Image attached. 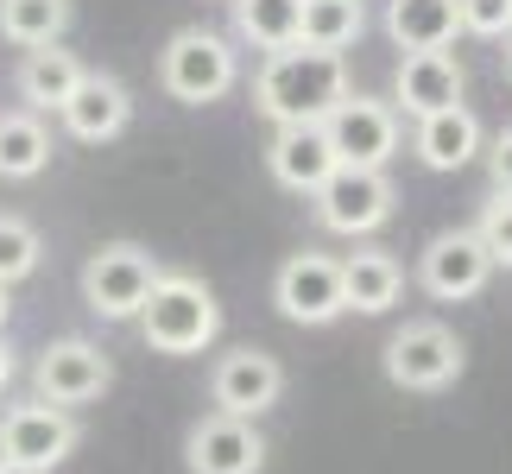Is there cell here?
<instances>
[{"instance_id":"obj_1","label":"cell","mask_w":512,"mask_h":474,"mask_svg":"<svg viewBox=\"0 0 512 474\" xmlns=\"http://www.w3.org/2000/svg\"><path fill=\"white\" fill-rule=\"evenodd\" d=\"M342 95H348V64H342V51H317V45L266 51L260 76H253V108H260L272 127L329 121V108H336Z\"/></svg>"},{"instance_id":"obj_2","label":"cell","mask_w":512,"mask_h":474,"mask_svg":"<svg viewBox=\"0 0 512 474\" xmlns=\"http://www.w3.org/2000/svg\"><path fill=\"white\" fill-rule=\"evenodd\" d=\"M133 323H140L146 348H159V354H203L215 342V329H222V304H215V291L203 279L165 272Z\"/></svg>"},{"instance_id":"obj_3","label":"cell","mask_w":512,"mask_h":474,"mask_svg":"<svg viewBox=\"0 0 512 474\" xmlns=\"http://www.w3.org/2000/svg\"><path fill=\"white\" fill-rule=\"evenodd\" d=\"M159 83L171 102L184 108H203V102H222V95L241 83V57H234V45L222 32L209 26H184L171 38V45L159 51Z\"/></svg>"},{"instance_id":"obj_4","label":"cell","mask_w":512,"mask_h":474,"mask_svg":"<svg viewBox=\"0 0 512 474\" xmlns=\"http://www.w3.org/2000/svg\"><path fill=\"white\" fill-rule=\"evenodd\" d=\"M165 279V266L152 260L146 247L133 241H108L102 253H89L83 260V304L95 316H108V323H133V316L146 310L152 285Z\"/></svg>"},{"instance_id":"obj_5","label":"cell","mask_w":512,"mask_h":474,"mask_svg":"<svg viewBox=\"0 0 512 474\" xmlns=\"http://www.w3.org/2000/svg\"><path fill=\"white\" fill-rule=\"evenodd\" d=\"M462 335L449 329V323H405L399 335L386 342L380 354V367H386V380L399 386V392H443V386H456L462 380Z\"/></svg>"},{"instance_id":"obj_6","label":"cell","mask_w":512,"mask_h":474,"mask_svg":"<svg viewBox=\"0 0 512 474\" xmlns=\"http://www.w3.org/2000/svg\"><path fill=\"white\" fill-rule=\"evenodd\" d=\"M392 203H399V190H392L386 171H373V165H336V171L323 177V190H317V222L329 234L361 241V234H380L392 222Z\"/></svg>"},{"instance_id":"obj_7","label":"cell","mask_w":512,"mask_h":474,"mask_svg":"<svg viewBox=\"0 0 512 474\" xmlns=\"http://www.w3.org/2000/svg\"><path fill=\"white\" fill-rule=\"evenodd\" d=\"M272 304H279V316L298 323V329L336 323V316L348 310V298H342V260H336V253H317V247L291 253V260L272 272Z\"/></svg>"},{"instance_id":"obj_8","label":"cell","mask_w":512,"mask_h":474,"mask_svg":"<svg viewBox=\"0 0 512 474\" xmlns=\"http://www.w3.org/2000/svg\"><path fill=\"white\" fill-rule=\"evenodd\" d=\"M76 418L64 405H51V399H26V405H13L7 418H0V462H19V468H32V474H51L57 462H70V449H76Z\"/></svg>"},{"instance_id":"obj_9","label":"cell","mask_w":512,"mask_h":474,"mask_svg":"<svg viewBox=\"0 0 512 474\" xmlns=\"http://www.w3.org/2000/svg\"><path fill=\"white\" fill-rule=\"evenodd\" d=\"M329 146H336L342 165H373V171H386V158L399 152V108L380 102V95H342L336 108H329Z\"/></svg>"},{"instance_id":"obj_10","label":"cell","mask_w":512,"mask_h":474,"mask_svg":"<svg viewBox=\"0 0 512 474\" xmlns=\"http://www.w3.org/2000/svg\"><path fill=\"white\" fill-rule=\"evenodd\" d=\"M32 386H38V399H51V405H89V399H102V392L114 386V367H108V354L83 342V335H64V342H51L45 354L32 361Z\"/></svg>"},{"instance_id":"obj_11","label":"cell","mask_w":512,"mask_h":474,"mask_svg":"<svg viewBox=\"0 0 512 474\" xmlns=\"http://www.w3.org/2000/svg\"><path fill=\"white\" fill-rule=\"evenodd\" d=\"M487 279H494V253L481 247L475 228H449V234H437V241L424 247V260H418V285H424L437 304L475 298V291H487Z\"/></svg>"},{"instance_id":"obj_12","label":"cell","mask_w":512,"mask_h":474,"mask_svg":"<svg viewBox=\"0 0 512 474\" xmlns=\"http://www.w3.org/2000/svg\"><path fill=\"white\" fill-rule=\"evenodd\" d=\"M279 392H285V367L266 348H228L209 373V399L228 418H260V411L279 405Z\"/></svg>"},{"instance_id":"obj_13","label":"cell","mask_w":512,"mask_h":474,"mask_svg":"<svg viewBox=\"0 0 512 474\" xmlns=\"http://www.w3.org/2000/svg\"><path fill=\"white\" fill-rule=\"evenodd\" d=\"M184 462H190V474H260L266 468V437L253 430V418L209 411V418L190 424Z\"/></svg>"},{"instance_id":"obj_14","label":"cell","mask_w":512,"mask_h":474,"mask_svg":"<svg viewBox=\"0 0 512 474\" xmlns=\"http://www.w3.org/2000/svg\"><path fill=\"white\" fill-rule=\"evenodd\" d=\"M462 89H468V76L449 51H405L399 70H392V108L411 114V121H424L437 108H456Z\"/></svg>"},{"instance_id":"obj_15","label":"cell","mask_w":512,"mask_h":474,"mask_svg":"<svg viewBox=\"0 0 512 474\" xmlns=\"http://www.w3.org/2000/svg\"><path fill=\"white\" fill-rule=\"evenodd\" d=\"M64 127H70V140H83V146H108V140H121L127 133V121H133V95H127V83H114V76H83L76 83V95L64 108Z\"/></svg>"},{"instance_id":"obj_16","label":"cell","mask_w":512,"mask_h":474,"mask_svg":"<svg viewBox=\"0 0 512 474\" xmlns=\"http://www.w3.org/2000/svg\"><path fill=\"white\" fill-rule=\"evenodd\" d=\"M266 165L272 177H279L285 190H298V196H317L323 190V177L342 165L336 146H329V133L323 121H310V127H279L272 133V146H266Z\"/></svg>"},{"instance_id":"obj_17","label":"cell","mask_w":512,"mask_h":474,"mask_svg":"<svg viewBox=\"0 0 512 474\" xmlns=\"http://www.w3.org/2000/svg\"><path fill=\"white\" fill-rule=\"evenodd\" d=\"M411 152H418L424 171H462L468 158L481 152V121H475L462 102H456V108H437V114H424V121H418V133H411Z\"/></svg>"},{"instance_id":"obj_18","label":"cell","mask_w":512,"mask_h":474,"mask_svg":"<svg viewBox=\"0 0 512 474\" xmlns=\"http://www.w3.org/2000/svg\"><path fill=\"white\" fill-rule=\"evenodd\" d=\"M399 291H405V266L386 247H361L342 260V298L354 316H386L399 304Z\"/></svg>"},{"instance_id":"obj_19","label":"cell","mask_w":512,"mask_h":474,"mask_svg":"<svg viewBox=\"0 0 512 474\" xmlns=\"http://www.w3.org/2000/svg\"><path fill=\"white\" fill-rule=\"evenodd\" d=\"M462 32L456 0H386V38L399 51H449Z\"/></svg>"},{"instance_id":"obj_20","label":"cell","mask_w":512,"mask_h":474,"mask_svg":"<svg viewBox=\"0 0 512 474\" xmlns=\"http://www.w3.org/2000/svg\"><path fill=\"white\" fill-rule=\"evenodd\" d=\"M83 76H89V70H83V57H76V51L38 45V51H26V64H19V95H26L32 114H38V108H64Z\"/></svg>"},{"instance_id":"obj_21","label":"cell","mask_w":512,"mask_h":474,"mask_svg":"<svg viewBox=\"0 0 512 474\" xmlns=\"http://www.w3.org/2000/svg\"><path fill=\"white\" fill-rule=\"evenodd\" d=\"M51 165V133L38 121L32 108H13L0 114V177H13V184H26Z\"/></svg>"},{"instance_id":"obj_22","label":"cell","mask_w":512,"mask_h":474,"mask_svg":"<svg viewBox=\"0 0 512 474\" xmlns=\"http://www.w3.org/2000/svg\"><path fill=\"white\" fill-rule=\"evenodd\" d=\"M70 32V0H0V38L19 51L64 45Z\"/></svg>"},{"instance_id":"obj_23","label":"cell","mask_w":512,"mask_h":474,"mask_svg":"<svg viewBox=\"0 0 512 474\" xmlns=\"http://www.w3.org/2000/svg\"><path fill=\"white\" fill-rule=\"evenodd\" d=\"M228 7H234V32H241L253 51H285V45H298V13H304V0H228Z\"/></svg>"},{"instance_id":"obj_24","label":"cell","mask_w":512,"mask_h":474,"mask_svg":"<svg viewBox=\"0 0 512 474\" xmlns=\"http://www.w3.org/2000/svg\"><path fill=\"white\" fill-rule=\"evenodd\" d=\"M367 13L361 0H304L298 13V45H317V51H348L361 38Z\"/></svg>"},{"instance_id":"obj_25","label":"cell","mask_w":512,"mask_h":474,"mask_svg":"<svg viewBox=\"0 0 512 474\" xmlns=\"http://www.w3.org/2000/svg\"><path fill=\"white\" fill-rule=\"evenodd\" d=\"M38 228L19 222V215H0V285H19L38 272Z\"/></svg>"},{"instance_id":"obj_26","label":"cell","mask_w":512,"mask_h":474,"mask_svg":"<svg viewBox=\"0 0 512 474\" xmlns=\"http://www.w3.org/2000/svg\"><path fill=\"white\" fill-rule=\"evenodd\" d=\"M475 234H481V247L494 253V266H512V196L506 190H494V203L481 209Z\"/></svg>"},{"instance_id":"obj_27","label":"cell","mask_w":512,"mask_h":474,"mask_svg":"<svg viewBox=\"0 0 512 474\" xmlns=\"http://www.w3.org/2000/svg\"><path fill=\"white\" fill-rule=\"evenodd\" d=\"M456 13L475 38H512V0H456Z\"/></svg>"},{"instance_id":"obj_28","label":"cell","mask_w":512,"mask_h":474,"mask_svg":"<svg viewBox=\"0 0 512 474\" xmlns=\"http://www.w3.org/2000/svg\"><path fill=\"white\" fill-rule=\"evenodd\" d=\"M487 171H494V190H506V196H512V127L494 140V152H487Z\"/></svg>"},{"instance_id":"obj_29","label":"cell","mask_w":512,"mask_h":474,"mask_svg":"<svg viewBox=\"0 0 512 474\" xmlns=\"http://www.w3.org/2000/svg\"><path fill=\"white\" fill-rule=\"evenodd\" d=\"M13 386V348H7V335H0V392Z\"/></svg>"},{"instance_id":"obj_30","label":"cell","mask_w":512,"mask_h":474,"mask_svg":"<svg viewBox=\"0 0 512 474\" xmlns=\"http://www.w3.org/2000/svg\"><path fill=\"white\" fill-rule=\"evenodd\" d=\"M13 285H0V335H7V323H13V298H7Z\"/></svg>"},{"instance_id":"obj_31","label":"cell","mask_w":512,"mask_h":474,"mask_svg":"<svg viewBox=\"0 0 512 474\" xmlns=\"http://www.w3.org/2000/svg\"><path fill=\"white\" fill-rule=\"evenodd\" d=\"M0 474H32V468H19V462H0Z\"/></svg>"},{"instance_id":"obj_32","label":"cell","mask_w":512,"mask_h":474,"mask_svg":"<svg viewBox=\"0 0 512 474\" xmlns=\"http://www.w3.org/2000/svg\"><path fill=\"white\" fill-rule=\"evenodd\" d=\"M506 83H512V38H506Z\"/></svg>"}]
</instances>
